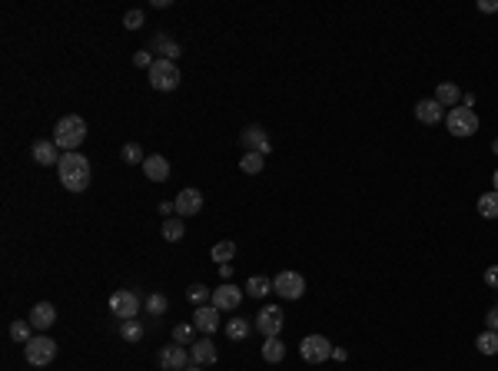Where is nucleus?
Listing matches in <instances>:
<instances>
[{
    "mask_svg": "<svg viewBox=\"0 0 498 371\" xmlns=\"http://www.w3.org/2000/svg\"><path fill=\"white\" fill-rule=\"evenodd\" d=\"M57 176H60V186L70 189V193H83L90 186L93 179V169H90V159L83 153H63L60 163H57Z\"/></svg>",
    "mask_w": 498,
    "mask_h": 371,
    "instance_id": "1",
    "label": "nucleus"
},
{
    "mask_svg": "<svg viewBox=\"0 0 498 371\" xmlns=\"http://www.w3.org/2000/svg\"><path fill=\"white\" fill-rule=\"evenodd\" d=\"M83 139H87V123H83V117H76V113L63 117L60 123L53 126V143H57V149H63V153H80Z\"/></svg>",
    "mask_w": 498,
    "mask_h": 371,
    "instance_id": "2",
    "label": "nucleus"
},
{
    "mask_svg": "<svg viewBox=\"0 0 498 371\" xmlns=\"http://www.w3.org/2000/svg\"><path fill=\"white\" fill-rule=\"evenodd\" d=\"M24 358H27V365H33V368H47V365L57 358V342H53L47 331H37L31 342L24 345Z\"/></svg>",
    "mask_w": 498,
    "mask_h": 371,
    "instance_id": "3",
    "label": "nucleus"
},
{
    "mask_svg": "<svg viewBox=\"0 0 498 371\" xmlns=\"http://www.w3.org/2000/svg\"><path fill=\"white\" fill-rule=\"evenodd\" d=\"M147 74H150V87L160 89V93H173V89L180 87V67H176L173 60H160V57H156Z\"/></svg>",
    "mask_w": 498,
    "mask_h": 371,
    "instance_id": "4",
    "label": "nucleus"
},
{
    "mask_svg": "<svg viewBox=\"0 0 498 371\" xmlns=\"http://www.w3.org/2000/svg\"><path fill=\"white\" fill-rule=\"evenodd\" d=\"M445 126H449V133L452 136H475L479 133V117H475V110H468V106H455L449 110V117H445Z\"/></svg>",
    "mask_w": 498,
    "mask_h": 371,
    "instance_id": "5",
    "label": "nucleus"
},
{
    "mask_svg": "<svg viewBox=\"0 0 498 371\" xmlns=\"http://www.w3.org/2000/svg\"><path fill=\"white\" fill-rule=\"evenodd\" d=\"M299 355H302V361H309V365H322V361L332 358V342L326 335H306L299 342Z\"/></svg>",
    "mask_w": 498,
    "mask_h": 371,
    "instance_id": "6",
    "label": "nucleus"
},
{
    "mask_svg": "<svg viewBox=\"0 0 498 371\" xmlns=\"http://www.w3.org/2000/svg\"><path fill=\"white\" fill-rule=\"evenodd\" d=\"M106 309H110V315H113V318H120V322L136 318V312H140V295H136V292H130V288H120V292H113V295H110Z\"/></svg>",
    "mask_w": 498,
    "mask_h": 371,
    "instance_id": "7",
    "label": "nucleus"
},
{
    "mask_svg": "<svg viewBox=\"0 0 498 371\" xmlns=\"http://www.w3.org/2000/svg\"><path fill=\"white\" fill-rule=\"evenodd\" d=\"M156 365H160V371H186L190 365H193V358H190V352L183 348V345H163L160 352H156Z\"/></svg>",
    "mask_w": 498,
    "mask_h": 371,
    "instance_id": "8",
    "label": "nucleus"
},
{
    "mask_svg": "<svg viewBox=\"0 0 498 371\" xmlns=\"http://www.w3.org/2000/svg\"><path fill=\"white\" fill-rule=\"evenodd\" d=\"M272 292L279 298H286V302H296V298H302V292H306V279H302L299 272H279V275L272 279Z\"/></svg>",
    "mask_w": 498,
    "mask_h": 371,
    "instance_id": "9",
    "label": "nucleus"
},
{
    "mask_svg": "<svg viewBox=\"0 0 498 371\" xmlns=\"http://www.w3.org/2000/svg\"><path fill=\"white\" fill-rule=\"evenodd\" d=\"M283 325H286V315H283L279 305H266V309H259L256 328H259V335H263V338H276V335L283 331Z\"/></svg>",
    "mask_w": 498,
    "mask_h": 371,
    "instance_id": "10",
    "label": "nucleus"
},
{
    "mask_svg": "<svg viewBox=\"0 0 498 371\" xmlns=\"http://www.w3.org/2000/svg\"><path fill=\"white\" fill-rule=\"evenodd\" d=\"M242 295H246V288H236V285L223 282L219 288H213L210 305H216L219 312H236V309H240V302H242Z\"/></svg>",
    "mask_w": 498,
    "mask_h": 371,
    "instance_id": "11",
    "label": "nucleus"
},
{
    "mask_svg": "<svg viewBox=\"0 0 498 371\" xmlns=\"http://www.w3.org/2000/svg\"><path fill=\"white\" fill-rule=\"evenodd\" d=\"M240 143L246 153H259V156H269L272 153V143H269V133L263 126H246L240 133Z\"/></svg>",
    "mask_w": 498,
    "mask_h": 371,
    "instance_id": "12",
    "label": "nucleus"
},
{
    "mask_svg": "<svg viewBox=\"0 0 498 371\" xmlns=\"http://www.w3.org/2000/svg\"><path fill=\"white\" fill-rule=\"evenodd\" d=\"M173 202H176V212H180V219L199 216V212H203V206H206V199H203V193H199L197 186H186V189H180V196H176Z\"/></svg>",
    "mask_w": 498,
    "mask_h": 371,
    "instance_id": "13",
    "label": "nucleus"
},
{
    "mask_svg": "<svg viewBox=\"0 0 498 371\" xmlns=\"http://www.w3.org/2000/svg\"><path fill=\"white\" fill-rule=\"evenodd\" d=\"M415 119H419L422 126H438V123L445 119V106L438 103L435 96H432V100H419V103H415Z\"/></svg>",
    "mask_w": 498,
    "mask_h": 371,
    "instance_id": "14",
    "label": "nucleus"
},
{
    "mask_svg": "<svg viewBox=\"0 0 498 371\" xmlns=\"http://www.w3.org/2000/svg\"><path fill=\"white\" fill-rule=\"evenodd\" d=\"M31 156L37 166H57L60 163V149H57V143L53 139H37L31 146Z\"/></svg>",
    "mask_w": 498,
    "mask_h": 371,
    "instance_id": "15",
    "label": "nucleus"
},
{
    "mask_svg": "<svg viewBox=\"0 0 498 371\" xmlns=\"http://www.w3.org/2000/svg\"><path fill=\"white\" fill-rule=\"evenodd\" d=\"M147 50H150V53H160V60H173V63L183 57V46L176 44V40H169L166 33H153V40Z\"/></svg>",
    "mask_w": 498,
    "mask_h": 371,
    "instance_id": "16",
    "label": "nucleus"
},
{
    "mask_svg": "<svg viewBox=\"0 0 498 371\" xmlns=\"http://www.w3.org/2000/svg\"><path fill=\"white\" fill-rule=\"evenodd\" d=\"M193 325H197V331H203L210 338L213 331L219 328V309L216 305H199L197 312H193Z\"/></svg>",
    "mask_w": 498,
    "mask_h": 371,
    "instance_id": "17",
    "label": "nucleus"
},
{
    "mask_svg": "<svg viewBox=\"0 0 498 371\" xmlns=\"http://www.w3.org/2000/svg\"><path fill=\"white\" fill-rule=\"evenodd\" d=\"M27 322L33 325V331H47V328L57 322V309H53L50 302H37L31 309V315H27Z\"/></svg>",
    "mask_w": 498,
    "mask_h": 371,
    "instance_id": "18",
    "label": "nucleus"
},
{
    "mask_svg": "<svg viewBox=\"0 0 498 371\" xmlns=\"http://www.w3.org/2000/svg\"><path fill=\"white\" fill-rule=\"evenodd\" d=\"M143 173H147L150 182H166V179H169V159L160 156V153H153V156L143 159Z\"/></svg>",
    "mask_w": 498,
    "mask_h": 371,
    "instance_id": "19",
    "label": "nucleus"
},
{
    "mask_svg": "<svg viewBox=\"0 0 498 371\" xmlns=\"http://www.w3.org/2000/svg\"><path fill=\"white\" fill-rule=\"evenodd\" d=\"M190 358H193V365H213L216 358H219V352H216V345H213V338H199V342L190 345Z\"/></svg>",
    "mask_w": 498,
    "mask_h": 371,
    "instance_id": "20",
    "label": "nucleus"
},
{
    "mask_svg": "<svg viewBox=\"0 0 498 371\" xmlns=\"http://www.w3.org/2000/svg\"><path fill=\"white\" fill-rule=\"evenodd\" d=\"M210 259L216 262V266H229L233 259H236V242L233 239H223V242H216L210 249Z\"/></svg>",
    "mask_w": 498,
    "mask_h": 371,
    "instance_id": "21",
    "label": "nucleus"
},
{
    "mask_svg": "<svg viewBox=\"0 0 498 371\" xmlns=\"http://www.w3.org/2000/svg\"><path fill=\"white\" fill-rule=\"evenodd\" d=\"M253 335V322L249 318H229L226 322V338L229 342H246Z\"/></svg>",
    "mask_w": 498,
    "mask_h": 371,
    "instance_id": "22",
    "label": "nucleus"
},
{
    "mask_svg": "<svg viewBox=\"0 0 498 371\" xmlns=\"http://www.w3.org/2000/svg\"><path fill=\"white\" fill-rule=\"evenodd\" d=\"M120 335H123V342L126 345H136V342H143L147 328H143L140 318H126V322H120Z\"/></svg>",
    "mask_w": 498,
    "mask_h": 371,
    "instance_id": "23",
    "label": "nucleus"
},
{
    "mask_svg": "<svg viewBox=\"0 0 498 371\" xmlns=\"http://www.w3.org/2000/svg\"><path fill=\"white\" fill-rule=\"evenodd\" d=\"M435 100L442 106H452V110H455V106L462 103V89L455 87V83H438V87H435Z\"/></svg>",
    "mask_w": 498,
    "mask_h": 371,
    "instance_id": "24",
    "label": "nucleus"
},
{
    "mask_svg": "<svg viewBox=\"0 0 498 371\" xmlns=\"http://www.w3.org/2000/svg\"><path fill=\"white\" fill-rule=\"evenodd\" d=\"M263 358H266L269 365H279V361L286 358V345H283V338H279V335L263 342Z\"/></svg>",
    "mask_w": 498,
    "mask_h": 371,
    "instance_id": "25",
    "label": "nucleus"
},
{
    "mask_svg": "<svg viewBox=\"0 0 498 371\" xmlns=\"http://www.w3.org/2000/svg\"><path fill=\"white\" fill-rule=\"evenodd\" d=\"M246 295H253V298L272 295V279H266V275H253V279L246 282Z\"/></svg>",
    "mask_w": 498,
    "mask_h": 371,
    "instance_id": "26",
    "label": "nucleus"
},
{
    "mask_svg": "<svg viewBox=\"0 0 498 371\" xmlns=\"http://www.w3.org/2000/svg\"><path fill=\"white\" fill-rule=\"evenodd\" d=\"M263 166H266V156H259V153H242L240 169L246 173V176H259V173H263Z\"/></svg>",
    "mask_w": 498,
    "mask_h": 371,
    "instance_id": "27",
    "label": "nucleus"
},
{
    "mask_svg": "<svg viewBox=\"0 0 498 371\" xmlns=\"http://www.w3.org/2000/svg\"><path fill=\"white\" fill-rule=\"evenodd\" d=\"M143 309H147L153 318H160V315H166V309H169V298H166L163 292H150L147 302H143Z\"/></svg>",
    "mask_w": 498,
    "mask_h": 371,
    "instance_id": "28",
    "label": "nucleus"
},
{
    "mask_svg": "<svg viewBox=\"0 0 498 371\" xmlns=\"http://www.w3.org/2000/svg\"><path fill=\"white\" fill-rule=\"evenodd\" d=\"M479 216H482V219H498V193L495 189L479 196Z\"/></svg>",
    "mask_w": 498,
    "mask_h": 371,
    "instance_id": "29",
    "label": "nucleus"
},
{
    "mask_svg": "<svg viewBox=\"0 0 498 371\" xmlns=\"http://www.w3.org/2000/svg\"><path fill=\"white\" fill-rule=\"evenodd\" d=\"M186 236V225H183V219L180 216H169L163 223V239L166 242H180V239Z\"/></svg>",
    "mask_w": 498,
    "mask_h": 371,
    "instance_id": "30",
    "label": "nucleus"
},
{
    "mask_svg": "<svg viewBox=\"0 0 498 371\" xmlns=\"http://www.w3.org/2000/svg\"><path fill=\"white\" fill-rule=\"evenodd\" d=\"M475 348H479L482 355H498V331H488V328H485L482 335L475 338Z\"/></svg>",
    "mask_w": 498,
    "mask_h": 371,
    "instance_id": "31",
    "label": "nucleus"
},
{
    "mask_svg": "<svg viewBox=\"0 0 498 371\" xmlns=\"http://www.w3.org/2000/svg\"><path fill=\"white\" fill-rule=\"evenodd\" d=\"M10 338H14L17 345H27L33 338V325L31 322H24V318H17L14 325H10Z\"/></svg>",
    "mask_w": 498,
    "mask_h": 371,
    "instance_id": "32",
    "label": "nucleus"
},
{
    "mask_svg": "<svg viewBox=\"0 0 498 371\" xmlns=\"http://www.w3.org/2000/svg\"><path fill=\"white\" fill-rule=\"evenodd\" d=\"M186 298H190V302H193V305L199 309V305H206V302L213 298V288H206L203 282H193L190 288H186Z\"/></svg>",
    "mask_w": 498,
    "mask_h": 371,
    "instance_id": "33",
    "label": "nucleus"
},
{
    "mask_svg": "<svg viewBox=\"0 0 498 371\" xmlns=\"http://www.w3.org/2000/svg\"><path fill=\"white\" fill-rule=\"evenodd\" d=\"M120 156H123V163L126 166H143V159H147V153L140 149V143H126Z\"/></svg>",
    "mask_w": 498,
    "mask_h": 371,
    "instance_id": "34",
    "label": "nucleus"
},
{
    "mask_svg": "<svg viewBox=\"0 0 498 371\" xmlns=\"http://www.w3.org/2000/svg\"><path fill=\"white\" fill-rule=\"evenodd\" d=\"M193 335H197V325H186V322H180V325L173 328V342H176V345H193Z\"/></svg>",
    "mask_w": 498,
    "mask_h": 371,
    "instance_id": "35",
    "label": "nucleus"
},
{
    "mask_svg": "<svg viewBox=\"0 0 498 371\" xmlns=\"http://www.w3.org/2000/svg\"><path fill=\"white\" fill-rule=\"evenodd\" d=\"M143 24H147V14H143V10H126V14H123V27L126 30H140Z\"/></svg>",
    "mask_w": 498,
    "mask_h": 371,
    "instance_id": "36",
    "label": "nucleus"
},
{
    "mask_svg": "<svg viewBox=\"0 0 498 371\" xmlns=\"http://www.w3.org/2000/svg\"><path fill=\"white\" fill-rule=\"evenodd\" d=\"M133 67H140V70H150V67H153V53H150V50H136V53H133Z\"/></svg>",
    "mask_w": 498,
    "mask_h": 371,
    "instance_id": "37",
    "label": "nucleus"
},
{
    "mask_svg": "<svg viewBox=\"0 0 498 371\" xmlns=\"http://www.w3.org/2000/svg\"><path fill=\"white\" fill-rule=\"evenodd\" d=\"M485 285H488V288H498V266L485 268Z\"/></svg>",
    "mask_w": 498,
    "mask_h": 371,
    "instance_id": "38",
    "label": "nucleus"
},
{
    "mask_svg": "<svg viewBox=\"0 0 498 371\" xmlns=\"http://www.w3.org/2000/svg\"><path fill=\"white\" fill-rule=\"evenodd\" d=\"M485 328H488V331H498V305L495 309H488V315H485Z\"/></svg>",
    "mask_w": 498,
    "mask_h": 371,
    "instance_id": "39",
    "label": "nucleus"
},
{
    "mask_svg": "<svg viewBox=\"0 0 498 371\" xmlns=\"http://www.w3.org/2000/svg\"><path fill=\"white\" fill-rule=\"evenodd\" d=\"M479 10L482 14H498V0H479Z\"/></svg>",
    "mask_w": 498,
    "mask_h": 371,
    "instance_id": "40",
    "label": "nucleus"
},
{
    "mask_svg": "<svg viewBox=\"0 0 498 371\" xmlns=\"http://www.w3.org/2000/svg\"><path fill=\"white\" fill-rule=\"evenodd\" d=\"M160 212L169 219V212H176V202H169V199H166V202H160Z\"/></svg>",
    "mask_w": 498,
    "mask_h": 371,
    "instance_id": "41",
    "label": "nucleus"
},
{
    "mask_svg": "<svg viewBox=\"0 0 498 371\" xmlns=\"http://www.w3.org/2000/svg\"><path fill=\"white\" fill-rule=\"evenodd\" d=\"M346 358H349L346 348H332V361H346Z\"/></svg>",
    "mask_w": 498,
    "mask_h": 371,
    "instance_id": "42",
    "label": "nucleus"
},
{
    "mask_svg": "<svg viewBox=\"0 0 498 371\" xmlns=\"http://www.w3.org/2000/svg\"><path fill=\"white\" fill-rule=\"evenodd\" d=\"M462 103L472 110V106H475V93H462Z\"/></svg>",
    "mask_w": 498,
    "mask_h": 371,
    "instance_id": "43",
    "label": "nucleus"
},
{
    "mask_svg": "<svg viewBox=\"0 0 498 371\" xmlns=\"http://www.w3.org/2000/svg\"><path fill=\"white\" fill-rule=\"evenodd\" d=\"M219 275H223V279H229V275H233V262H229V266H219Z\"/></svg>",
    "mask_w": 498,
    "mask_h": 371,
    "instance_id": "44",
    "label": "nucleus"
},
{
    "mask_svg": "<svg viewBox=\"0 0 498 371\" xmlns=\"http://www.w3.org/2000/svg\"><path fill=\"white\" fill-rule=\"evenodd\" d=\"M186 371H206V368H203V365H190V368H186Z\"/></svg>",
    "mask_w": 498,
    "mask_h": 371,
    "instance_id": "45",
    "label": "nucleus"
},
{
    "mask_svg": "<svg viewBox=\"0 0 498 371\" xmlns=\"http://www.w3.org/2000/svg\"><path fill=\"white\" fill-rule=\"evenodd\" d=\"M492 153H495V156H498V136H495V143H492Z\"/></svg>",
    "mask_w": 498,
    "mask_h": 371,
    "instance_id": "46",
    "label": "nucleus"
},
{
    "mask_svg": "<svg viewBox=\"0 0 498 371\" xmlns=\"http://www.w3.org/2000/svg\"><path fill=\"white\" fill-rule=\"evenodd\" d=\"M492 182H495V193H498V169H495V176H492Z\"/></svg>",
    "mask_w": 498,
    "mask_h": 371,
    "instance_id": "47",
    "label": "nucleus"
}]
</instances>
